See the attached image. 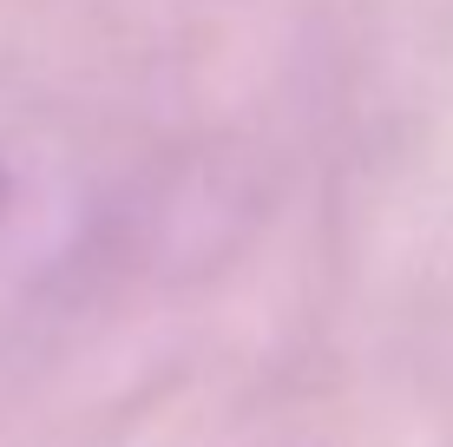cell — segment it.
<instances>
[{
  "mask_svg": "<svg viewBox=\"0 0 453 447\" xmlns=\"http://www.w3.org/2000/svg\"><path fill=\"white\" fill-rule=\"evenodd\" d=\"M105 204L59 145L0 132V335L53 316L92 270Z\"/></svg>",
  "mask_w": 453,
  "mask_h": 447,
  "instance_id": "1",
  "label": "cell"
}]
</instances>
